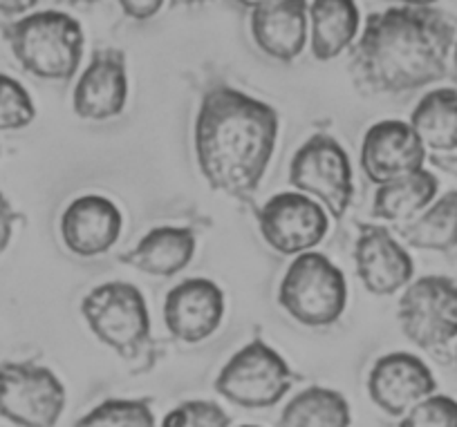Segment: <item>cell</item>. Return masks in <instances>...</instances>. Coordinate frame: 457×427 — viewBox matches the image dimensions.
Listing matches in <instances>:
<instances>
[{
    "mask_svg": "<svg viewBox=\"0 0 457 427\" xmlns=\"http://www.w3.org/2000/svg\"><path fill=\"white\" fill-rule=\"evenodd\" d=\"M354 264L363 287L375 296H393L412 280V258L386 226L361 224L354 242Z\"/></svg>",
    "mask_w": 457,
    "mask_h": 427,
    "instance_id": "cell-12",
    "label": "cell"
},
{
    "mask_svg": "<svg viewBox=\"0 0 457 427\" xmlns=\"http://www.w3.org/2000/svg\"><path fill=\"white\" fill-rule=\"evenodd\" d=\"M278 302L305 327H329L348 305V282L332 259L307 250L296 255L285 271Z\"/></svg>",
    "mask_w": 457,
    "mask_h": 427,
    "instance_id": "cell-4",
    "label": "cell"
},
{
    "mask_svg": "<svg viewBox=\"0 0 457 427\" xmlns=\"http://www.w3.org/2000/svg\"><path fill=\"white\" fill-rule=\"evenodd\" d=\"M173 3V7H193V5H204V3H209V0H170Z\"/></svg>",
    "mask_w": 457,
    "mask_h": 427,
    "instance_id": "cell-33",
    "label": "cell"
},
{
    "mask_svg": "<svg viewBox=\"0 0 457 427\" xmlns=\"http://www.w3.org/2000/svg\"><path fill=\"white\" fill-rule=\"evenodd\" d=\"M3 37L21 68L46 81H68L83 59L86 37L77 19L65 12H34L7 23Z\"/></svg>",
    "mask_w": 457,
    "mask_h": 427,
    "instance_id": "cell-3",
    "label": "cell"
},
{
    "mask_svg": "<svg viewBox=\"0 0 457 427\" xmlns=\"http://www.w3.org/2000/svg\"><path fill=\"white\" fill-rule=\"evenodd\" d=\"M261 235L276 253L301 255L312 250L328 235V213L303 193H278L258 210Z\"/></svg>",
    "mask_w": 457,
    "mask_h": 427,
    "instance_id": "cell-10",
    "label": "cell"
},
{
    "mask_svg": "<svg viewBox=\"0 0 457 427\" xmlns=\"http://www.w3.org/2000/svg\"><path fill=\"white\" fill-rule=\"evenodd\" d=\"M424 164L426 146L411 123L397 119L379 121L363 136L361 168L377 186L417 173Z\"/></svg>",
    "mask_w": 457,
    "mask_h": 427,
    "instance_id": "cell-11",
    "label": "cell"
},
{
    "mask_svg": "<svg viewBox=\"0 0 457 427\" xmlns=\"http://www.w3.org/2000/svg\"><path fill=\"white\" fill-rule=\"evenodd\" d=\"M243 7H249V10H258V7H265L270 3H276V0H236Z\"/></svg>",
    "mask_w": 457,
    "mask_h": 427,
    "instance_id": "cell-32",
    "label": "cell"
},
{
    "mask_svg": "<svg viewBox=\"0 0 457 427\" xmlns=\"http://www.w3.org/2000/svg\"><path fill=\"white\" fill-rule=\"evenodd\" d=\"M430 161H433V166H437L439 170H446V173L457 177V155H435L430 157Z\"/></svg>",
    "mask_w": 457,
    "mask_h": 427,
    "instance_id": "cell-31",
    "label": "cell"
},
{
    "mask_svg": "<svg viewBox=\"0 0 457 427\" xmlns=\"http://www.w3.org/2000/svg\"><path fill=\"white\" fill-rule=\"evenodd\" d=\"M65 387L37 363L0 365V416L19 427H54L65 409Z\"/></svg>",
    "mask_w": 457,
    "mask_h": 427,
    "instance_id": "cell-8",
    "label": "cell"
},
{
    "mask_svg": "<svg viewBox=\"0 0 457 427\" xmlns=\"http://www.w3.org/2000/svg\"><path fill=\"white\" fill-rule=\"evenodd\" d=\"M124 218L114 201L104 195H81L61 215V237L70 253L96 258L108 253L121 235Z\"/></svg>",
    "mask_w": 457,
    "mask_h": 427,
    "instance_id": "cell-16",
    "label": "cell"
},
{
    "mask_svg": "<svg viewBox=\"0 0 457 427\" xmlns=\"http://www.w3.org/2000/svg\"><path fill=\"white\" fill-rule=\"evenodd\" d=\"M87 327L126 360H137L151 345V314L144 293L129 282H105L81 302Z\"/></svg>",
    "mask_w": 457,
    "mask_h": 427,
    "instance_id": "cell-5",
    "label": "cell"
},
{
    "mask_svg": "<svg viewBox=\"0 0 457 427\" xmlns=\"http://www.w3.org/2000/svg\"><path fill=\"white\" fill-rule=\"evenodd\" d=\"M126 99H129L126 54L114 47L96 50L74 87V112L87 121H105L124 112Z\"/></svg>",
    "mask_w": 457,
    "mask_h": 427,
    "instance_id": "cell-14",
    "label": "cell"
},
{
    "mask_svg": "<svg viewBox=\"0 0 457 427\" xmlns=\"http://www.w3.org/2000/svg\"><path fill=\"white\" fill-rule=\"evenodd\" d=\"M59 3H65V5H72V7H83V5H95L99 0H59Z\"/></svg>",
    "mask_w": 457,
    "mask_h": 427,
    "instance_id": "cell-35",
    "label": "cell"
},
{
    "mask_svg": "<svg viewBox=\"0 0 457 427\" xmlns=\"http://www.w3.org/2000/svg\"><path fill=\"white\" fill-rule=\"evenodd\" d=\"M195 258V233L191 228L157 226L151 228L130 250L120 255V262L148 273L170 277L184 271Z\"/></svg>",
    "mask_w": 457,
    "mask_h": 427,
    "instance_id": "cell-18",
    "label": "cell"
},
{
    "mask_svg": "<svg viewBox=\"0 0 457 427\" xmlns=\"http://www.w3.org/2000/svg\"><path fill=\"white\" fill-rule=\"evenodd\" d=\"M74 427H155V418L146 400L114 398L96 405Z\"/></svg>",
    "mask_w": 457,
    "mask_h": 427,
    "instance_id": "cell-24",
    "label": "cell"
},
{
    "mask_svg": "<svg viewBox=\"0 0 457 427\" xmlns=\"http://www.w3.org/2000/svg\"><path fill=\"white\" fill-rule=\"evenodd\" d=\"M38 0H0V14L3 16H21L32 10Z\"/></svg>",
    "mask_w": 457,
    "mask_h": 427,
    "instance_id": "cell-30",
    "label": "cell"
},
{
    "mask_svg": "<svg viewBox=\"0 0 457 427\" xmlns=\"http://www.w3.org/2000/svg\"><path fill=\"white\" fill-rule=\"evenodd\" d=\"M435 387L437 382L428 365L406 351L381 356L368 376L370 398L393 416L411 412L417 403L435 394Z\"/></svg>",
    "mask_w": 457,
    "mask_h": 427,
    "instance_id": "cell-15",
    "label": "cell"
},
{
    "mask_svg": "<svg viewBox=\"0 0 457 427\" xmlns=\"http://www.w3.org/2000/svg\"><path fill=\"white\" fill-rule=\"evenodd\" d=\"M37 117L29 92L16 78L0 74V132L23 130Z\"/></svg>",
    "mask_w": 457,
    "mask_h": 427,
    "instance_id": "cell-25",
    "label": "cell"
},
{
    "mask_svg": "<svg viewBox=\"0 0 457 427\" xmlns=\"http://www.w3.org/2000/svg\"><path fill=\"white\" fill-rule=\"evenodd\" d=\"M350 407L338 391L310 387L287 403L280 427H348Z\"/></svg>",
    "mask_w": 457,
    "mask_h": 427,
    "instance_id": "cell-23",
    "label": "cell"
},
{
    "mask_svg": "<svg viewBox=\"0 0 457 427\" xmlns=\"http://www.w3.org/2000/svg\"><path fill=\"white\" fill-rule=\"evenodd\" d=\"M307 16L312 28V52L319 61L337 59L357 38L359 7L354 0H314Z\"/></svg>",
    "mask_w": 457,
    "mask_h": 427,
    "instance_id": "cell-19",
    "label": "cell"
},
{
    "mask_svg": "<svg viewBox=\"0 0 457 427\" xmlns=\"http://www.w3.org/2000/svg\"><path fill=\"white\" fill-rule=\"evenodd\" d=\"M289 182L298 193L320 201L332 218L341 219L354 197L353 166L348 152L334 136L312 135L294 155Z\"/></svg>",
    "mask_w": 457,
    "mask_h": 427,
    "instance_id": "cell-6",
    "label": "cell"
},
{
    "mask_svg": "<svg viewBox=\"0 0 457 427\" xmlns=\"http://www.w3.org/2000/svg\"><path fill=\"white\" fill-rule=\"evenodd\" d=\"M411 126L430 151H457V90L437 87L428 92L412 110Z\"/></svg>",
    "mask_w": 457,
    "mask_h": 427,
    "instance_id": "cell-21",
    "label": "cell"
},
{
    "mask_svg": "<svg viewBox=\"0 0 457 427\" xmlns=\"http://www.w3.org/2000/svg\"><path fill=\"white\" fill-rule=\"evenodd\" d=\"M402 240L415 249L451 250L457 246V191L446 193L428 206L420 218L399 231Z\"/></svg>",
    "mask_w": 457,
    "mask_h": 427,
    "instance_id": "cell-22",
    "label": "cell"
},
{
    "mask_svg": "<svg viewBox=\"0 0 457 427\" xmlns=\"http://www.w3.org/2000/svg\"><path fill=\"white\" fill-rule=\"evenodd\" d=\"M231 418L211 400H188L170 409L162 421V427H228Z\"/></svg>",
    "mask_w": 457,
    "mask_h": 427,
    "instance_id": "cell-26",
    "label": "cell"
},
{
    "mask_svg": "<svg viewBox=\"0 0 457 427\" xmlns=\"http://www.w3.org/2000/svg\"><path fill=\"white\" fill-rule=\"evenodd\" d=\"M455 25L433 7H390L370 14L350 68L372 94H402L446 77Z\"/></svg>",
    "mask_w": 457,
    "mask_h": 427,
    "instance_id": "cell-1",
    "label": "cell"
},
{
    "mask_svg": "<svg viewBox=\"0 0 457 427\" xmlns=\"http://www.w3.org/2000/svg\"><path fill=\"white\" fill-rule=\"evenodd\" d=\"M224 318V292L213 280L188 277L169 292L164 323L170 336L195 345L218 332Z\"/></svg>",
    "mask_w": 457,
    "mask_h": 427,
    "instance_id": "cell-13",
    "label": "cell"
},
{
    "mask_svg": "<svg viewBox=\"0 0 457 427\" xmlns=\"http://www.w3.org/2000/svg\"><path fill=\"white\" fill-rule=\"evenodd\" d=\"M399 427H457V400L448 396H428L408 412Z\"/></svg>",
    "mask_w": 457,
    "mask_h": 427,
    "instance_id": "cell-27",
    "label": "cell"
},
{
    "mask_svg": "<svg viewBox=\"0 0 457 427\" xmlns=\"http://www.w3.org/2000/svg\"><path fill=\"white\" fill-rule=\"evenodd\" d=\"M16 219H19V213H16L14 206L5 200V195L0 193V255L5 253L7 246H10L12 235H14Z\"/></svg>",
    "mask_w": 457,
    "mask_h": 427,
    "instance_id": "cell-28",
    "label": "cell"
},
{
    "mask_svg": "<svg viewBox=\"0 0 457 427\" xmlns=\"http://www.w3.org/2000/svg\"><path fill=\"white\" fill-rule=\"evenodd\" d=\"M121 10L133 21H148L162 10L164 0H120Z\"/></svg>",
    "mask_w": 457,
    "mask_h": 427,
    "instance_id": "cell-29",
    "label": "cell"
},
{
    "mask_svg": "<svg viewBox=\"0 0 457 427\" xmlns=\"http://www.w3.org/2000/svg\"><path fill=\"white\" fill-rule=\"evenodd\" d=\"M453 68H455V74H457V41L455 45H453Z\"/></svg>",
    "mask_w": 457,
    "mask_h": 427,
    "instance_id": "cell-36",
    "label": "cell"
},
{
    "mask_svg": "<svg viewBox=\"0 0 457 427\" xmlns=\"http://www.w3.org/2000/svg\"><path fill=\"white\" fill-rule=\"evenodd\" d=\"M278 127V112L265 101L231 86L206 90L193 136L202 177L228 197H252L270 168Z\"/></svg>",
    "mask_w": 457,
    "mask_h": 427,
    "instance_id": "cell-2",
    "label": "cell"
},
{
    "mask_svg": "<svg viewBox=\"0 0 457 427\" xmlns=\"http://www.w3.org/2000/svg\"><path fill=\"white\" fill-rule=\"evenodd\" d=\"M402 3H406L408 7H430L435 5L437 0H402Z\"/></svg>",
    "mask_w": 457,
    "mask_h": 427,
    "instance_id": "cell-34",
    "label": "cell"
},
{
    "mask_svg": "<svg viewBox=\"0 0 457 427\" xmlns=\"http://www.w3.org/2000/svg\"><path fill=\"white\" fill-rule=\"evenodd\" d=\"M307 0H276L252 14V34L267 56L289 63L301 56L307 41Z\"/></svg>",
    "mask_w": 457,
    "mask_h": 427,
    "instance_id": "cell-17",
    "label": "cell"
},
{
    "mask_svg": "<svg viewBox=\"0 0 457 427\" xmlns=\"http://www.w3.org/2000/svg\"><path fill=\"white\" fill-rule=\"evenodd\" d=\"M403 336L421 349H442L457 338V282L426 275L411 282L397 307Z\"/></svg>",
    "mask_w": 457,
    "mask_h": 427,
    "instance_id": "cell-9",
    "label": "cell"
},
{
    "mask_svg": "<svg viewBox=\"0 0 457 427\" xmlns=\"http://www.w3.org/2000/svg\"><path fill=\"white\" fill-rule=\"evenodd\" d=\"M437 191L439 182L430 170L421 168L417 173L403 175V177L377 186L372 215L386 222H403L428 209Z\"/></svg>",
    "mask_w": 457,
    "mask_h": 427,
    "instance_id": "cell-20",
    "label": "cell"
},
{
    "mask_svg": "<svg viewBox=\"0 0 457 427\" xmlns=\"http://www.w3.org/2000/svg\"><path fill=\"white\" fill-rule=\"evenodd\" d=\"M294 376L283 356L261 338L236 351L220 372L215 390L243 407H271L292 387Z\"/></svg>",
    "mask_w": 457,
    "mask_h": 427,
    "instance_id": "cell-7",
    "label": "cell"
},
{
    "mask_svg": "<svg viewBox=\"0 0 457 427\" xmlns=\"http://www.w3.org/2000/svg\"><path fill=\"white\" fill-rule=\"evenodd\" d=\"M243 427H258V425H243Z\"/></svg>",
    "mask_w": 457,
    "mask_h": 427,
    "instance_id": "cell-37",
    "label": "cell"
},
{
    "mask_svg": "<svg viewBox=\"0 0 457 427\" xmlns=\"http://www.w3.org/2000/svg\"><path fill=\"white\" fill-rule=\"evenodd\" d=\"M455 360H457V354H455Z\"/></svg>",
    "mask_w": 457,
    "mask_h": 427,
    "instance_id": "cell-38",
    "label": "cell"
}]
</instances>
